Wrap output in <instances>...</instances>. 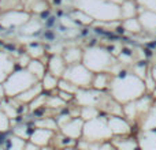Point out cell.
Masks as SVG:
<instances>
[{
  "mask_svg": "<svg viewBox=\"0 0 156 150\" xmlns=\"http://www.w3.org/2000/svg\"><path fill=\"white\" fill-rule=\"evenodd\" d=\"M110 91L112 98L119 104H126L129 101H136L145 93V80L136 74L119 73L111 79Z\"/></svg>",
  "mask_w": 156,
  "mask_h": 150,
  "instance_id": "cell-1",
  "label": "cell"
},
{
  "mask_svg": "<svg viewBox=\"0 0 156 150\" xmlns=\"http://www.w3.org/2000/svg\"><path fill=\"white\" fill-rule=\"evenodd\" d=\"M36 82H38V79L26 68V70H19L16 73H11L7 79L3 82V86H4L5 96L16 97L22 91L33 86Z\"/></svg>",
  "mask_w": 156,
  "mask_h": 150,
  "instance_id": "cell-2",
  "label": "cell"
},
{
  "mask_svg": "<svg viewBox=\"0 0 156 150\" xmlns=\"http://www.w3.org/2000/svg\"><path fill=\"white\" fill-rule=\"evenodd\" d=\"M83 64L92 71V73H101L110 68L111 66L115 64L114 57L111 56V53H108L107 51L100 48H90L86 51V53H83Z\"/></svg>",
  "mask_w": 156,
  "mask_h": 150,
  "instance_id": "cell-3",
  "label": "cell"
},
{
  "mask_svg": "<svg viewBox=\"0 0 156 150\" xmlns=\"http://www.w3.org/2000/svg\"><path fill=\"white\" fill-rule=\"evenodd\" d=\"M82 137L86 141H108L112 137V131H111L110 126H108V119L96 118L90 119L88 123L83 124L82 130Z\"/></svg>",
  "mask_w": 156,
  "mask_h": 150,
  "instance_id": "cell-4",
  "label": "cell"
},
{
  "mask_svg": "<svg viewBox=\"0 0 156 150\" xmlns=\"http://www.w3.org/2000/svg\"><path fill=\"white\" fill-rule=\"evenodd\" d=\"M93 75L94 73H92L83 63L82 64L77 63V64L67 66L62 78L73 82L78 87H89L92 85V80H93Z\"/></svg>",
  "mask_w": 156,
  "mask_h": 150,
  "instance_id": "cell-5",
  "label": "cell"
},
{
  "mask_svg": "<svg viewBox=\"0 0 156 150\" xmlns=\"http://www.w3.org/2000/svg\"><path fill=\"white\" fill-rule=\"evenodd\" d=\"M62 128V134H65L66 137H70L73 139H76L78 137H82V130H83V120L78 118L69 119L65 124L60 126Z\"/></svg>",
  "mask_w": 156,
  "mask_h": 150,
  "instance_id": "cell-6",
  "label": "cell"
},
{
  "mask_svg": "<svg viewBox=\"0 0 156 150\" xmlns=\"http://www.w3.org/2000/svg\"><path fill=\"white\" fill-rule=\"evenodd\" d=\"M108 126H110L112 135H125L130 132V126L122 116H110L108 118Z\"/></svg>",
  "mask_w": 156,
  "mask_h": 150,
  "instance_id": "cell-7",
  "label": "cell"
},
{
  "mask_svg": "<svg viewBox=\"0 0 156 150\" xmlns=\"http://www.w3.org/2000/svg\"><path fill=\"white\" fill-rule=\"evenodd\" d=\"M66 68H67V63H66L65 57L59 56V55H54L49 57L48 60V71L56 75L58 78H62L65 74Z\"/></svg>",
  "mask_w": 156,
  "mask_h": 150,
  "instance_id": "cell-8",
  "label": "cell"
},
{
  "mask_svg": "<svg viewBox=\"0 0 156 150\" xmlns=\"http://www.w3.org/2000/svg\"><path fill=\"white\" fill-rule=\"evenodd\" d=\"M52 135H54V131H52V130L43 128V127H37V128H34L33 134L30 135V141L40 148V146L45 145L48 141H51Z\"/></svg>",
  "mask_w": 156,
  "mask_h": 150,
  "instance_id": "cell-9",
  "label": "cell"
},
{
  "mask_svg": "<svg viewBox=\"0 0 156 150\" xmlns=\"http://www.w3.org/2000/svg\"><path fill=\"white\" fill-rule=\"evenodd\" d=\"M43 91H44L43 85H41L40 82H36L34 85L30 86L29 89H26V90L22 91L21 94H18L15 98L18 100L19 102H30L33 98H36V97H37L38 94H41Z\"/></svg>",
  "mask_w": 156,
  "mask_h": 150,
  "instance_id": "cell-10",
  "label": "cell"
},
{
  "mask_svg": "<svg viewBox=\"0 0 156 150\" xmlns=\"http://www.w3.org/2000/svg\"><path fill=\"white\" fill-rule=\"evenodd\" d=\"M14 68V62L5 52H0V83H3Z\"/></svg>",
  "mask_w": 156,
  "mask_h": 150,
  "instance_id": "cell-11",
  "label": "cell"
},
{
  "mask_svg": "<svg viewBox=\"0 0 156 150\" xmlns=\"http://www.w3.org/2000/svg\"><path fill=\"white\" fill-rule=\"evenodd\" d=\"M138 148H156V132L155 130H144L138 138Z\"/></svg>",
  "mask_w": 156,
  "mask_h": 150,
  "instance_id": "cell-12",
  "label": "cell"
},
{
  "mask_svg": "<svg viewBox=\"0 0 156 150\" xmlns=\"http://www.w3.org/2000/svg\"><path fill=\"white\" fill-rule=\"evenodd\" d=\"M111 75L101 71V73H94L93 75V80H92V86L93 89H97V90H104L105 87H108L111 83Z\"/></svg>",
  "mask_w": 156,
  "mask_h": 150,
  "instance_id": "cell-13",
  "label": "cell"
},
{
  "mask_svg": "<svg viewBox=\"0 0 156 150\" xmlns=\"http://www.w3.org/2000/svg\"><path fill=\"white\" fill-rule=\"evenodd\" d=\"M138 21H140L143 29H147V30H154V29H156V12H154V11L145 10L140 15Z\"/></svg>",
  "mask_w": 156,
  "mask_h": 150,
  "instance_id": "cell-14",
  "label": "cell"
},
{
  "mask_svg": "<svg viewBox=\"0 0 156 150\" xmlns=\"http://www.w3.org/2000/svg\"><path fill=\"white\" fill-rule=\"evenodd\" d=\"M63 57H65L67 66L77 64V63H80L81 60H82L83 53H82V51H81V49H78V48H69V49H66V51H65Z\"/></svg>",
  "mask_w": 156,
  "mask_h": 150,
  "instance_id": "cell-15",
  "label": "cell"
},
{
  "mask_svg": "<svg viewBox=\"0 0 156 150\" xmlns=\"http://www.w3.org/2000/svg\"><path fill=\"white\" fill-rule=\"evenodd\" d=\"M26 68L30 71L33 75H34L36 78H37L38 80H41V78L44 77V74L47 73V68H45V64L44 63H41V62H38L37 59H34V60H30L29 62V64L26 66Z\"/></svg>",
  "mask_w": 156,
  "mask_h": 150,
  "instance_id": "cell-16",
  "label": "cell"
},
{
  "mask_svg": "<svg viewBox=\"0 0 156 150\" xmlns=\"http://www.w3.org/2000/svg\"><path fill=\"white\" fill-rule=\"evenodd\" d=\"M58 82H59V78L49 71H47L44 77L41 78V85H43V89L45 91H51L55 87H58Z\"/></svg>",
  "mask_w": 156,
  "mask_h": 150,
  "instance_id": "cell-17",
  "label": "cell"
},
{
  "mask_svg": "<svg viewBox=\"0 0 156 150\" xmlns=\"http://www.w3.org/2000/svg\"><path fill=\"white\" fill-rule=\"evenodd\" d=\"M156 128V107H151L147 112V118L143 121V130H155Z\"/></svg>",
  "mask_w": 156,
  "mask_h": 150,
  "instance_id": "cell-18",
  "label": "cell"
},
{
  "mask_svg": "<svg viewBox=\"0 0 156 150\" xmlns=\"http://www.w3.org/2000/svg\"><path fill=\"white\" fill-rule=\"evenodd\" d=\"M122 26H123L126 30H129V32H133V33H140L141 29H143V26H141L138 18H127V19H123V22H122Z\"/></svg>",
  "mask_w": 156,
  "mask_h": 150,
  "instance_id": "cell-19",
  "label": "cell"
},
{
  "mask_svg": "<svg viewBox=\"0 0 156 150\" xmlns=\"http://www.w3.org/2000/svg\"><path fill=\"white\" fill-rule=\"evenodd\" d=\"M58 87H59V90H63V91H67V93H71V94H76L77 90L80 87L76 86L73 82H70V80L65 79V78H59V82H58Z\"/></svg>",
  "mask_w": 156,
  "mask_h": 150,
  "instance_id": "cell-20",
  "label": "cell"
},
{
  "mask_svg": "<svg viewBox=\"0 0 156 150\" xmlns=\"http://www.w3.org/2000/svg\"><path fill=\"white\" fill-rule=\"evenodd\" d=\"M36 126L37 127H43V128H48V130H52V131H55V130L58 128V123L56 120H54V119L51 118H43L41 120L36 121Z\"/></svg>",
  "mask_w": 156,
  "mask_h": 150,
  "instance_id": "cell-21",
  "label": "cell"
},
{
  "mask_svg": "<svg viewBox=\"0 0 156 150\" xmlns=\"http://www.w3.org/2000/svg\"><path fill=\"white\" fill-rule=\"evenodd\" d=\"M8 127H10V118H8L4 111L0 108V132L7 131Z\"/></svg>",
  "mask_w": 156,
  "mask_h": 150,
  "instance_id": "cell-22",
  "label": "cell"
},
{
  "mask_svg": "<svg viewBox=\"0 0 156 150\" xmlns=\"http://www.w3.org/2000/svg\"><path fill=\"white\" fill-rule=\"evenodd\" d=\"M140 3L145 5V10L156 12V0H140Z\"/></svg>",
  "mask_w": 156,
  "mask_h": 150,
  "instance_id": "cell-23",
  "label": "cell"
},
{
  "mask_svg": "<svg viewBox=\"0 0 156 150\" xmlns=\"http://www.w3.org/2000/svg\"><path fill=\"white\" fill-rule=\"evenodd\" d=\"M0 102H2V97H0Z\"/></svg>",
  "mask_w": 156,
  "mask_h": 150,
  "instance_id": "cell-24",
  "label": "cell"
}]
</instances>
